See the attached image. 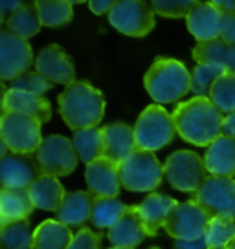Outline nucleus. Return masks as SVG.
Listing matches in <instances>:
<instances>
[{"label": "nucleus", "instance_id": "nucleus-1", "mask_svg": "<svg viewBox=\"0 0 235 249\" xmlns=\"http://www.w3.org/2000/svg\"><path fill=\"white\" fill-rule=\"evenodd\" d=\"M173 121L184 141L196 147H210L222 136L224 116L208 97H191L175 108Z\"/></svg>", "mask_w": 235, "mask_h": 249}, {"label": "nucleus", "instance_id": "nucleus-2", "mask_svg": "<svg viewBox=\"0 0 235 249\" xmlns=\"http://www.w3.org/2000/svg\"><path fill=\"white\" fill-rule=\"evenodd\" d=\"M59 112L72 130L96 128L105 116L103 93L86 81H74L59 95Z\"/></svg>", "mask_w": 235, "mask_h": 249}, {"label": "nucleus", "instance_id": "nucleus-3", "mask_svg": "<svg viewBox=\"0 0 235 249\" xmlns=\"http://www.w3.org/2000/svg\"><path fill=\"white\" fill-rule=\"evenodd\" d=\"M143 85L158 105L176 103L191 90V73L180 61L158 57L145 73Z\"/></svg>", "mask_w": 235, "mask_h": 249}, {"label": "nucleus", "instance_id": "nucleus-4", "mask_svg": "<svg viewBox=\"0 0 235 249\" xmlns=\"http://www.w3.org/2000/svg\"><path fill=\"white\" fill-rule=\"evenodd\" d=\"M176 134V126L173 121V114H169L162 105H149L138 116L134 124V138L138 150L155 152L169 145Z\"/></svg>", "mask_w": 235, "mask_h": 249}, {"label": "nucleus", "instance_id": "nucleus-5", "mask_svg": "<svg viewBox=\"0 0 235 249\" xmlns=\"http://www.w3.org/2000/svg\"><path fill=\"white\" fill-rule=\"evenodd\" d=\"M119 181L127 191L147 193L155 191L164 179V165L147 150H136L121 165H118Z\"/></svg>", "mask_w": 235, "mask_h": 249}, {"label": "nucleus", "instance_id": "nucleus-6", "mask_svg": "<svg viewBox=\"0 0 235 249\" xmlns=\"http://www.w3.org/2000/svg\"><path fill=\"white\" fill-rule=\"evenodd\" d=\"M40 124L42 123L32 116L4 110L0 114V136L11 152L33 154L44 140L40 136Z\"/></svg>", "mask_w": 235, "mask_h": 249}, {"label": "nucleus", "instance_id": "nucleus-7", "mask_svg": "<svg viewBox=\"0 0 235 249\" xmlns=\"http://www.w3.org/2000/svg\"><path fill=\"white\" fill-rule=\"evenodd\" d=\"M164 176L176 191L195 195L208 179V169L202 156L193 150H176L165 160Z\"/></svg>", "mask_w": 235, "mask_h": 249}, {"label": "nucleus", "instance_id": "nucleus-8", "mask_svg": "<svg viewBox=\"0 0 235 249\" xmlns=\"http://www.w3.org/2000/svg\"><path fill=\"white\" fill-rule=\"evenodd\" d=\"M193 202L202 207L210 218L235 220V179L208 176V179L193 195Z\"/></svg>", "mask_w": 235, "mask_h": 249}, {"label": "nucleus", "instance_id": "nucleus-9", "mask_svg": "<svg viewBox=\"0 0 235 249\" xmlns=\"http://www.w3.org/2000/svg\"><path fill=\"white\" fill-rule=\"evenodd\" d=\"M35 160L42 174L54 176V178L72 174L79 161L72 140L59 136V134H52L42 140L40 147L35 152Z\"/></svg>", "mask_w": 235, "mask_h": 249}, {"label": "nucleus", "instance_id": "nucleus-10", "mask_svg": "<svg viewBox=\"0 0 235 249\" xmlns=\"http://www.w3.org/2000/svg\"><path fill=\"white\" fill-rule=\"evenodd\" d=\"M109 22L127 37H145L155 28V11L151 4L141 0L116 2L109 13Z\"/></svg>", "mask_w": 235, "mask_h": 249}, {"label": "nucleus", "instance_id": "nucleus-11", "mask_svg": "<svg viewBox=\"0 0 235 249\" xmlns=\"http://www.w3.org/2000/svg\"><path fill=\"white\" fill-rule=\"evenodd\" d=\"M210 224V216L198 207L193 200L178 202L176 207L165 222V233L175 240H196L202 238L206 227Z\"/></svg>", "mask_w": 235, "mask_h": 249}, {"label": "nucleus", "instance_id": "nucleus-12", "mask_svg": "<svg viewBox=\"0 0 235 249\" xmlns=\"http://www.w3.org/2000/svg\"><path fill=\"white\" fill-rule=\"evenodd\" d=\"M33 62V50L28 40L0 30V81H13L30 71Z\"/></svg>", "mask_w": 235, "mask_h": 249}, {"label": "nucleus", "instance_id": "nucleus-13", "mask_svg": "<svg viewBox=\"0 0 235 249\" xmlns=\"http://www.w3.org/2000/svg\"><path fill=\"white\" fill-rule=\"evenodd\" d=\"M42 176L35 154L9 152L0 160V183L9 189H30Z\"/></svg>", "mask_w": 235, "mask_h": 249}, {"label": "nucleus", "instance_id": "nucleus-14", "mask_svg": "<svg viewBox=\"0 0 235 249\" xmlns=\"http://www.w3.org/2000/svg\"><path fill=\"white\" fill-rule=\"evenodd\" d=\"M35 70L52 85H70L76 81V68L70 55L64 52L59 44H50L42 48L35 59Z\"/></svg>", "mask_w": 235, "mask_h": 249}, {"label": "nucleus", "instance_id": "nucleus-15", "mask_svg": "<svg viewBox=\"0 0 235 249\" xmlns=\"http://www.w3.org/2000/svg\"><path fill=\"white\" fill-rule=\"evenodd\" d=\"M85 179L88 193L94 195L96 198H118L119 195V172L118 165L107 158H99L86 165Z\"/></svg>", "mask_w": 235, "mask_h": 249}, {"label": "nucleus", "instance_id": "nucleus-16", "mask_svg": "<svg viewBox=\"0 0 235 249\" xmlns=\"http://www.w3.org/2000/svg\"><path fill=\"white\" fill-rule=\"evenodd\" d=\"M103 158L116 165H121L129 156H133L136 147L134 128L125 123H110L103 126Z\"/></svg>", "mask_w": 235, "mask_h": 249}, {"label": "nucleus", "instance_id": "nucleus-17", "mask_svg": "<svg viewBox=\"0 0 235 249\" xmlns=\"http://www.w3.org/2000/svg\"><path fill=\"white\" fill-rule=\"evenodd\" d=\"M186 26L196 42H210L219 39L220 13L212 6V2H196L186 17Z\"/></svg>", "mask_w": 235, "mask_h": 249}, {"label": "nucleus", "instance_id": "nucleus-18", "mask_svg": "<svg viewBox=\"0 0 235 249\" xmlns=\"http://www.w3.org/2000/svg\"><path fill=\"white\" fill-rule=\"evenodd\" d=\"M147 231L141 222V216L136 205H129L125 214L118 220V224L109 229V240L114 248L134 249L145 240Z\"/></svg>", "mask_w": 235, "mask_h": 249}, {"label": "nucleus", "instance_id": "nucleus-19", "mask_svg": "<svg viewBox=\"0 0 235 249\" xmlns=\"http://www.w3.org/2000/svg\"><path fill=\"white\" fill-rule=\"evenodd\" d=\"M35 205L28 189L0 187V227H6L19 220L32 216Z\"/></svg>", "mask_w": 235, "mask_h": 249}, {"label": "nucleus", "instance_id": "nucleus-20", "mask_svg": "<svg viewBox=\"0 0 235 249\" xmlns=\"http://www.w3.org/2000/svg\"><path fill=\"white\" fill-rule=\"evenodd\" d=\"M176 203L178 202L171 196L153 193L147 198H143V202L140 205H136L141 216V222L145 226V231H147V236H157L160 227L165 226L171 211L176 207Z\"/></svg>", "mask_w": 235, "mask_h": 249}, {"label": "nucleus", "instance_id": "nucleus-21", "mask_svg": "<svg viewBox=\"0 0 235 249\" xmlns=\"http://www.w3.org/2000/svg\"><path fill=\"white\" fill-rule=\"evenodd\" d=\"M96 196L85 191H74L66 193L59 211L55 213L57 220L64 224L66 227H81L92 218V209H94Z\"/></svg>", "mask_w": 235, "mask_h": 249}, {"label": "nucleus", "instance_id": "nucleus-22", "mask_svg": "<svg viewBox=\"0 0 235 249\" xmlns=\"http://www.w3.org/2000/svg\"><path fill=\"white\" fill-rule=\"evenodd\" d=\"M204 163L210 176L235 178V140L220 136L206 150Z\"/></svg>", "mask_w": 235, "mask_h": 249}, {"label": "nucleus", "instance_id": "nucleus-23", "mask_svg": "<svg viewBox=\"0 0 235 249\" xmlns=\"http://www.w3.org/2000/svg\"><path fill=\"white\" fill-rule=\"evenodd\" d=\"M4 110L32 116L40 123H46L52 119V105L46 97L37 95V93L22 92V90H11L9 88L8 93H6V99H4Z\"/></svg>", "mask_w": 235, "mask_h": 249}, {"label": "nucleus", "instance_id": "nucleus-24", "mask_svg": "<svg viewBox=\"0 0 235 249\" xmlns=\"http://www.w3.org/2000/svg\"><path fill=\"white\" fill-rule=\"evenodd\" d=\"M193 59L196 64H215L222 66L230 73H235V44H228L222 39L196 42L193 48Z\"/></svg>", "mask_w": 235, "mask_h": 249}, {"label": "nucleus", "instance_id": "nucleus-25", "mask_svg": "<svg viewBox=\"0 0 235 249\" xmlns=\"http://www.w3.org/2000/svg\"><path fill=\"white\" fill-rule=\"evenodd\" d=\"M28 191H30L35 209L55 211V213L59 211L64 196H66V191L59 183V179L54 176H48V174H42L35 183H32Z\"/></svg>", "mask_w": 235, "mask_h": 249}, {"label": "nucleus", "instance_id": "nucleus-26", "mask_svg": "<svg viewBox=\"0 0 235 249\" xmlns=\"http://www.w3.org/2000/svg\"><path fill=\"white\" fill-rule=\"evenodd\" d=\"M33 240L35 249H68L74 236L70 227L61 224L59 220H44L35 227Z\"/></svg>", "mask_w": 235, "mask_h": 249}, {"label": "nucleus", "instance_id": "nucleus-27", "mask_svg": "<svg viewBox=\"0 0 235 249\" xmlns=\"http://www.w3.org/2000/svg\"><path fill=\"white\" fill-rule=\"evenodd\" d=\"M6 30L11 31L13 35L20 37V39L28 40L32 39L33 35H37L40 30V18L39 13H37V8H35V2H24L20 8L17 9L15 13L6 18Z\"/></svg>", "mask_w": 235, "mask_h": 249}, {"label": "nucleus", "instance_id": "nucleus-28", "mask_svg": "<svg viewBox=\"0 0 235 249\" xmlns=\"http://www.w3.org/2000/svg\"><path fill=\"white\" fill-rule=\"evenodd\" d=\"M72 143L78 152V158L83 163L90 165L92 161L103 158V130L98 126L74 130Z\"/></svg>", "mask_w": 235, "mask_h": 249}, {"label": "nucleus", "instance_id": "nucleus-29", "mask_svg": "<svg viewBox=\"0 0 235 249\" xmlns=\"http://www.w3.org/2000/svg\"><path fill=\"white\" fill-rule=\"evenodd\" d=\"M35 8L39 13L40 24L48 28L66 26L74 18V2L66 0H37Z\"/></svg>", "mask_w": 235, "mask_h": 249}, {"label": "nucleus", "instance_id": "nucleus-30", "mask_svg": "<svg viewBox=\"0 0 235 249\" xmlns=\"http://www.w3.org/2000/svg\"><path fill=\"white\" fill-rule=\"evenodd\" d=\"M127 209H129V205H125L118 198H96L90 222L94 224V227L110 229L116 226L118 220L125 214Z\"/></svg>", "mask_w": 235, "mask_h": 249}, {"label": "nucleus", "instance_id": "nucleus-31", "mask_svg": "<svg viewBox=\"0 0 235 249\" xmlns=\"http://www.w3.org/2000/svg\"><path fill=\"white\" fill-rule=\"evenodd\" d=\"M28 220H19L0 231V249H35V240Z\"/></svg>", "mask_w": 235, "mask_h": 249}, {"label": "nucleus", "instance_id": "nucleus-32", "mask_svg": "<svg viewBox=\"0 0 235 249\" xmlns=\"http://www.w3.org/2000/svg\"><path fill=\"white\" fill-rule=\"evenodd\" d=\"M208 99L224 114H234L235 112V73H222L215 83H213L212 90Z\"/></svg>", "mask_w": 235, "mask_h": 249}, {"label": "nucleus", "instance_id": "nucleus-33", "mask_svg": "<svg viewBox=\"0 0 235 249\" xmlns=\"http://www.w3.org/2000/svg\"><path fill=\"white\" fill-rule=\"evenodd\" d=\"M235 238V220L230 218H210L204 240L208 249H228Z\"/></svg>", "mask_w": 235, "mask_h": 249}, {"label": "nucleus", "instance_id": "nucleus-34", "mask_svg": "<svg viewBox=\"0 0 235 249\" xmlns=\"http://www.w3.org/2000/svg\"><path fill=\"white\" fill-rule=\"evenodd\" d=\"M222 73H226V70H224L222 66H215V64H196L195 70L191 71V92L195 93V97H208L213 83H215Z\"/></svg>", "mask_w": 235, "mask_h": 249}, {"label": "nucleus", "instance_id": "nucleus-35", "mask_svg": "<svg viewBox=\"0 0 235 249\" xmlns=\"http://www.w3.org/2000/svg\"><path fill=\"white\" fill-rule=\"evenodd\" d=\"M52 86L54 85L37 71H26L11 81V90H22V92L37 93V95H44L48 90H52Z\"/></svg>", "mask_w": 235, "mask_h": 249}, {"label": "nucleus", "instance_id": "nucleus-36", "mask_svg": "<svg viewBox=\"0 0 235 249\" xmlns=\"http://www.w3.org/2000/svg\"><path fill=\"white\" fill-rule=\"evenodd\" d=\"M195 4L193 0H155L151 2V8L155 13L167 18H182L189 15Z\"/></svg>", "mask_w": 235, "mask_h": 249}, {"label": "nucleus", "instance_id": "nucleus-37", "mask_svg": "<svg viewBox=\"0 0 235 249\" xmlns=\"http://www.w3.org/2000/svg\"><path fill=\"white\" fill-rule=\"evenodd\" d=\"M99 242H101V236L90 229H79V233L74 236L70 248L68 249H99Z\"/></svg>", "mask_w": 235, "mask_h": 249}, {"label": "nucleus", "instance_id": "nucleus-38", "mask_svg": "<svg viewBox=\"0 0 235 249\" xmlns=\"http://www.w3.org/2000/svg\"><path fill=\"white\" fill-rule=\"evenodd\" d=\"M219 39H222L228 44H235V15H232V13H220Z\"/></svg>", "mask_w": 235, "mask_h": 249}, {"label": "nucleus", "instance_id": "nucleus-39", "mask_svg": "<svg viewBox=\"0 0 235 249\" xmlns=\"http://www.w3.org/2000/svg\"><path fill=\"white\" fill-rule=\"evenodd\" d=\"M114 4L116 2H109V0H90L88 2V8H90V11L92 13H96V15H103V13H107L109 11L110 13V9L114 8Z\"/></svg>", "mask_w": 235, "mask_h": 249}, {"label": "nucleus", "instance_id": "nucleus-40", "mask_svg": "<svg viewBox=\"0 0 235 249\" xmlns=\"http://www.w3.org/2000/svg\"><path fill=\"white\" fill-rule=\"evenodd\" d=\"M175 249H208V244L204 240V236L196 240H176Z\"/></svg>", "mask_w": 235, "mask_h": 249}, {"label": "nucleus", "instance_id": "nucleus-41", "mask_svg": "<svg viewBox=\"0 0 235 249\" xmlns=\"http://www.w3.org/2000/svg\"><path fill=\"white\" fill-rule=\"evenodd\" d=\"M212 6L219 13H232V15H235V0H213Z\"/></svg>", "mask_w": 235, "mask_h": 249}, {"label": "nucleus", "instance_id": "nucleus-42", "mask_svg": "<svg viewBox=\"0 0 235 249\" xmlns=\"http://www.w3.org/2000/svg\"><path fill=\"white\" fill-rule=\"evenodd\" d=\"M222 136H228L235 140V112L224 116V123H222Z\"/></svg>", "mask_w": 235, "mask_h": 249}, {"label": "nucleus", "instance_id": "nucleus-43", "mask_svg": "<svg viewBox=\"0 0 235 249\" xmlns=\"http://www.w3.org/2000/svg\"><path fill=\"white\" fill-rule=\"evenodd\" d=\"M24 2H15V0H11V2H6V0H0V13H15L17 9L22 6Z\"/></svg>", "mask_w": 235, "mask_h": 249}, {"label": "nucleus", "instance_id": "nucleus-44", "mask_svg": "<svg viewBox=\"0 0 235 249\" xmlns=\"http://www.w3.org/2000/svg\"><path fill=\"white\" fill-rule=\"evenodd\" d=\"M8 154H9V148L6 145V141L2 140V136H0V160H4Z\"/></svg>", "mask_w": 235, "mask_h": 249}, {"label": "nucleus", "instance_id": "nucleus-45", "mask_svg": "<svg viewBox=\"0 0 235 249\" xmlns=\"http://www.w3.org/2000/svg\"><path fill=\"white\" fill-rule=\"evenodd\" d=\"M6 93H8V90H6L4 83L0 81V110H4V99H6Z\"/></svg>", "mask_w": 235, "mask_h": 249}, {"label": "nucleus", "instance_id": "nucleus-46", "mask_svg": "<svg viewBox=\"0 0 235 249\" xmlns=\"http://www.w3.org/2000/svg\"><path fill=\"white\" fill-rule=\"evenodd\" d=\"M6 22V18H4V13H0V30H2V24Z\"/></svg>", "mask_w": 235, "mask_h": 249}, {"label": "nucleus", "instance_id": "nucleus-47", "mask_svg": "<svg viewBox=\"0 0 235 249\" xmlns=\"http://www.w3.org/2000/svg\"><path fill=\"white\" fill-rule=\"evenodd\" d=\"M228 249H235V238H234V242H232V244L228 246Z\"/></svg>", "mask_w": 235, "mask_h": 249}, {"label": "nucleus", "instance_id": "nucleus-48", "mask_svg": "<svg viewBox=\"0 0 235 249\" xmlns=\"http://www.w3.org/2000/svg\"><path fill=\"white\" fill-rule=\"evenodd\" d=\"M110 249H127V248H110Z\"/></svg>", "mask_w": 235, "mask_h": 249}, {"label": "nucleus", "instance_id": "nucleus-49", "mask_svg": "<svg viewBox=\"0 0 235 249\" xmlns=\"http://www.w3.org/2000/svg\"><path fill=\"white\" fill-rule=\"evenodd\" d=\"M151 249H160V248H151Z\"/></svg>", "mask_w": 235, "mask_h": 249}, {"label": "nucleus", "instance_id": "nucleus-50", "mask_svg": "<svg viewBox=\"0 0 235 249\" xmlns=\"http://www.w3.org/2000/svg\"><path fill=\"white\" fill-rule=\"evenodd\" d=\"M0 231H2V227H0Z\"/></svg>", "mask_w": 235, "mask_h": 249}]
</instances>
